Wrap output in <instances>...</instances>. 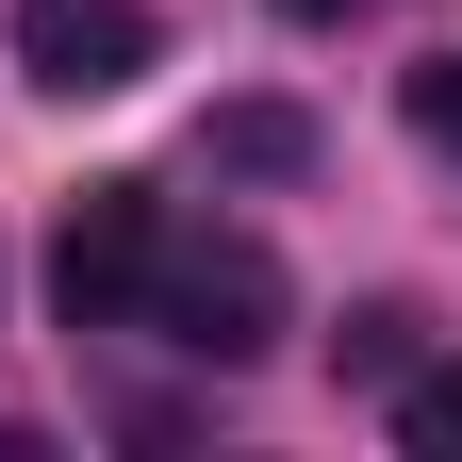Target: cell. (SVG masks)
Returning a JSON list of instances; mask_svg holds the SVG:
<instances>
[{"label":"cell","instance_id":"8","mask_svg":"<svg viewBox=\"0 0 462 462\" xmlns=\"http://www.w3.org/2000/svg\"><path fill=\"white\" fill-rule=\"evenodd\" d=\"M281 17H314V33H346V17H380V0H281Z\"/></svg>","mask_w":462,"mask_h":462},{"label":"cell","instance_id":"1","mask_svg":"<svg viewBox=\"0 0 462 462\" xmlns=\"http://www.w3.org/2000/svg\"><path fill=\"white\" fill-rule=\"evenodd\" d=\"M133 330H165L182 364H264V346H281V248H264V231H165Z\"/></svg>","mask_w":462,"mask_h":462},{"label":"cell","instance_id":"3","mask_svg":"<svg viewBox=\"0 0 462 462\" xmlns=\"http://www.w3.org/2000/svg\"><path fill=\"white\" fill-rule=\"evenodd\" d=\"M149 0H17V67L50 99H116V83H149Z\"/></svg>","mask_w":462,"mask_h":462},{"label":"cell","instance_id":"2","mask_svg":"<svg viewBox=\"0 0 462 462\" xmlns=\"http://www.w3.org/2000/svg\"><path fill=\"white\" fill-rule=\"evenodd\" d=\"M149 248H165V199L149 182H83L67 231H50V314H67V330H133Z\"/></svg>","mask_w":462,"mask_h":462},{"label":"cell","instance_id":"5","mask_svg":"<svg viewBox=\"0 0 462 462\" xmlns=\"http://www.w3.org/2000/svg\"><path fill=\"white\" fill-rule=\"evenodd\" d=\"M413 364H430V314H396V298H364V314L330 330V380H380V396H396Z\"/></svg>","mask_w":462,"mask_h":462},{"label":"cell","instance_id":"4","mask_svg":"<svg viewBox=\"0 0 462 462\" xmlns=\"http://www.w3.org/2000/svg\"><path fill=\"white\" fill-rule=\"evenodd\" d=\"M199 149H215V165H248V182H281V165H314V116H298V99H231Z\"/></svg>","mask_w":462,"mask_h":462},{"label":"cell","instance_id":"6","mask_svg":"<svg viewBox=\"0 0 462 462\" xmlns=\"http://www.w3.org/2000/svg\"><path fill=\"white\" fill-rule=\"evenodd\" d=\"M396 446H413V462H462V346H430V364L396 380Z\"/></svg>","mask_w":462,"mask_h":462},{"label":"cell","instance_id":"7","mask_svg":"<svg viewBox=\"0 0 462 462\" xmlns=\"http://www.w3.org/2000/svg\"><path fill=\"white\" fill-rule=\"evenodd\" d=\"M413 133H430V149H462V50H446V67H413Z\"/></svg>","mask_w":462,"mask_h":462}]
</instances>
